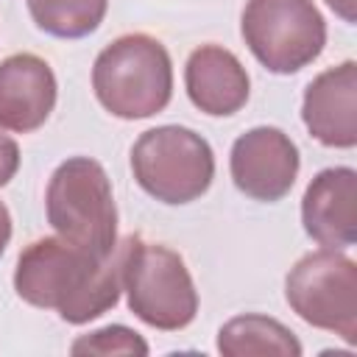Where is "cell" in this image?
Returning a JSON list of instances; mask_svg holds the SVG:
<instances>
[{"instance_id":"6da1fadb","label":"cell","mask_w":357,"mask_h":357,"mask_svg":"<svg viewBox=\"0 0 357 357\" xmlns=\"http://www.w3.org/2000/svg\"><path fill=\"white\" fill-rule=\"evenodd\" d=\"M14 290L22 301L42 310H56L67 324H86L120 298V259H98L64 240L42 237L31 243L14 271Z\"/></svg>"},{"instance_id":"7a4b0ae2","label":"cell","mask_w":357,"mask_h":357,"mask_svg":"<svg viewBox=\"0 0 357 357\" xmlns=\"http://www.w3.org/2000/svg\"><path fill=\"white\" fill-rule=\"evenodd\" d=\"M92 89L106 112L139 120L162 112L173 95V67L165 45L145 33H126L100 50Z\"/></svg>"},{"instance_id":"3957f363","label":"cell","mask_w":357,"mask_h":357,"mask_svg":"<svg viewBox=\"0 0 357 357\" xmlns=\"http://www.w3.org/2000/svg\"><path fill=\"white\" fill-rule=\"evenodd\" d=\"M47 220L56 234L106 259L117 248V206L106 170L89 156H73L56 167L47 184Z\"/></svg>"},{"instance_id":"277c9868","label":"cell","mask_w":357,"mask_h":357,"mask_svg":"<svg viewBox=\"0 0 357 357\" xmlns=\"http://www.w3.org/2000/svg\"><path fill=\"white\" fill-rule=\"evenodd\" d=\"M120 284L128 296V310L153 329H184L198 312V293L184 259L142 237H126L117 245Z\"/></svg>"},{"instance_id":"5b68a950","label":"cell","mask_w":357,"mask_h":357,"mask_svg":"<svg viewBox=\"0 0 357 357\" xmlns=\"http://www.w3.org/2000/svg\"><path fill=\"white\" fill-rule=\"evenodd\" d=\"M137 184L162 204H190L201 198L215 176L209 142L181 126L145 131L131 148Z\"/></svg>"},{"instance_id":"8992f818","label":"cell","mask_w":357,"mask_h":357,"mask_svg":"<svg viewBox=\"0 0 357 357\" xmlns=\"http://www.w3.org/2000/svg\"><path fill=\"white\" fill-rule=\"evenodd\" d=\"M240 31L254 59L276 75L298 73L326 45V25L312 0H248Z\"/></svg>"},{"instance_id":"52a82bcc","label":"cell","mask_w":357,"mask_h":357,"mask_svg":"<svg viewBox=\"0 0 357 357\" xmlns=\"http://www.w3.org/2000/svg\"><path fill=\"white\" fill-rule=\"evenodd\" d=\"M284 296L301 321L329 329L346 343L357 340V268L349 257L335 248L301 257L287 273Z\"/></svg>"},{"instance_id":"ba28073f","label":"cell","mask_w":357,"mask_h":357,"mask_svg":"<svg viewBox=\"0 0 357 357\" xmlns=\"http://www.w3.org/2000/svg\"><path fill=\"white\" fill-rule=\"evenodd\" d=\"M229 167L240 192L273 204L290 192L298 176V148L284 131L259 126L234 139Z\"/></svg>"},{"instance_id":"9c48e42d","label":"cell","mask_w":357,"mask_h":357,"mask_svg":"<svg viewBox=\"0 0 357 357\" xmlns=\"http://www.w3.org/2000/svg\"><path fill=\"white\" fill-rule=\"evenodd\" d=\"M304 231L324 248H349L357 240V173L351 167L321 170L301 198Z\"/></svg>"},{"instance_id":"30bf717a","label":"cell","mask_w":357,"mask_h":357,"mask_svg":"<svg viewBox=\"0 0 357 357\" xmlns=\"http://www.w3.org/2000/svg\"><path fill=\"white\" fill-rule=\"evenodd\" d=\"M301 117L307 131L329 148L357 145V64L343 61L310 81Z\"/></svg>"},{"instance_id":"8fae6325","label":"cell","mask_w":357,"mask_h":357,"mask_svg":"<svg viewBox=\"0 0 357 357\" xmlns=\"http://www.w3.org/2000/svg\"><path fill=\"white\" fill-rule=\"evenodd\" d=\"M56 106V75L33 53H17L0 61V128L36 131Z\"/></svg>"},{"instance_id":"7c38bea8","label":"cell","mask_w":357,"mask_h":357,"mask_svg":"<svg viewBox=\"0 0 357 357\" xmlns=\"http://www.w3.org/2000/svg\"><path fill=\"white\" fill-rule=\"evenodd\" d=\"M184 84L190 100L212 117L234 114L248 100L245 67L234 53L218 45H201L198 50H192L184 67Z\"/></svg>"},{"instance_id":"4fadbf2b","label":"cell","mask_w":357,"mask_h":357,"mask_svg":"<svg viewBox=\"0 0 357 357\" xmlns=\"http://www.w3.org/2000/svg\"><path fill=\"white\" fill-rule=\"evenodd\" d=\"M218 351L223 357H298L301 343L296 335L265 315H237L218 332Z\"/></svg>"},{"instance_id":"5bb4252c","label":"cell","mask_w":357,"mask_h":357,"mask_svg":"<svg viewBox=\"0 0 357 357\" xmlns=\"http://www.w3.org/2000/svg\"><path fill=\"white\" fill-rule=\"evenodd\" d=\"M109 0H28V11L39 31L56 39L89 36L106 17Z\"/></svg>"},{"instance_id":"9a60e30c","label":"cell","mask_w":357,"mask_h":357,"mask_svg":"<svg viewBox=\"0 0 357 357\" xmlns=\"http://www.w3.org/2000/svg\"><path fill=\"white\" fill-rule=\"evenodd\" d=\"M73 354H100V357H109V354H137V357H145L148 354V343L128 326H103L98 332H89L84 337H78L73 346H70Z\"/></svg>"},{"instance_id":"2e32d148","label":"cell","mask_w":357,"mask_h":357,"mask_svg":"<svg viewBox=\"0 0 357 357\" xmlns=\"http://www.w3.org/2000/svg\"><path fill=\"white\" fill-rule=\"evenodd\" d=\"M17 167H20V148L11 137H6L0 131V187L14 178Z\"/></svg>"},{"instance_id":"e0dca14e","label":"cell","mask_w":357,"mask_h":357,"mask_svg":"<svg viewBox=\"0 0 357 357\" xmlns=\"http://www.w3.org/2000/svg\"><path fill=\"white\" fill-rule=\"evenodd\" d=\"M329 8L343 20V22H354L357 20V0H326Z\"/></svg>"},{"instance_id":"ac0fdd59","label":"cell","mask_w":357,"mask_h":357,"mask_svg":"<svg viewBox=\"0 0 357 357\" xmlns=\"http://www.w3.org/2000/svg\"><path fill=\"white\" fill-rule=\"evenodd\" d=\"M8 240H11V215H8V209L0 204V254L6 251Z\"/></svg>"}]
</instances>
